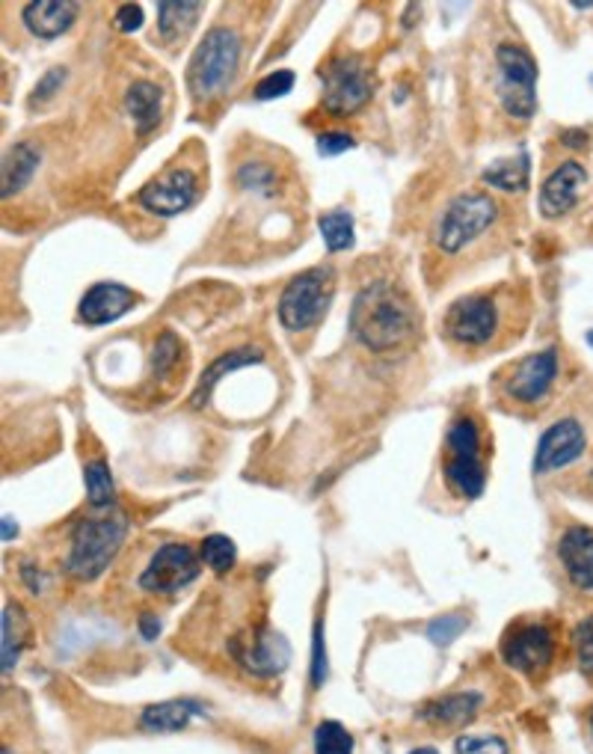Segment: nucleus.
<instances>
[{"mask_svg":"<svg viewBox=\"0 0 593 754\" xmlns=\"http://www.w3.org/2000/svg\"><path fill=\"white\" fill-rule=\"evenodd\" d=\"M415 327H419V315L413 310V301L386 280L366 285L353 297L350 331L368 350L386 354L401 348L404 342L413 339Z\"/></svg>","mask_w":593,"mask_h":754,"instance_id":"f257e3e1","label":"nucleus"},{"mask_svg":"<svg viewBox=\"0 0 593 754\" xmlns=\"http://www.w3.org/2000/svg\"><path fill=\"white\" fill-rule=\"evenodd\" d=\"M128 535V517L110 514V517H86L72 532V547L66 556V570L81 583H93L114 565L116 553L123 549Z\"/></svg>","mask_w":593,"mask_h":754,"instance_id":"f03ea898","label":"nucleus"},{"mask_svg":"<svg viewBox=\"0 0 593 754\" xmlns=\"http://www.w3.org/2000/svg\"><path fill=\"white\" fill-rule=\"evenodd\" d=\"M241 63V36L232 28H211L193 51L188 69L190 93L197 102H211L232 86Z\"/></svg>","mask_w":593,"mask_h":754,"instance_id":"7ed1b4c3","label":"nucleus"},{"mask_svg":"<svg viewBox=\"0 0 593 754\" xmlns=\"http://www.w3.org/2000/svg\"><path fill=\"white\" fill-rule=\"evenodd\" d=\"M332 301V271L330 268H309L285 285L279 294V321L285 331L300 333L315 327Z\"/></svg>","mask_w":593,"mask_h":754,"instance_id":"20e7f679","label":"nucleus"},{"mask_svg":"<svg viewBox=\"0 0 593 754\" xmlns=\"http://www.w3.org/2000/svg\"><path fill=\"white\" fill-rule=\"evenodd\" d=\"M445 479L466 500H478L487 484L480 461V434L472 419H457L445 437Z\"/></svg>","mask_w":593,"mask_h":754,"instance_id":"39448f33","label":"nucleus"},{"mask_svg":"<svg viewBox=\"0 0 593 754\" xmlns=\"http://www.w3.org/2000/svg\"><path fill=\"white\" fill-rule=\"evenodd\" d=\"M499 214L496 199L487 193H463L452 199L445 214L436 227V244L443 247L445 253H460L463 247H469L475 238H480L493 227V220Z\"/></svg>","mask_w":593,"mask_h":754,"instance_id":"423d86ee","label":"nucleus"},{"mask_svg":"<svg viewBox=\"0 0 593 754\" xmlns=\"http://www.w3.org/2000/svg\"><path fill=\"white\" fill-rule=\"evenodd\" d=\"M501 72V107L513 119H531L537 111V63L526 48L499 45L496 51Z\"/></svg>","mask_w":593,"mask_h":754,"instance_id":"0eeeda50","label":"nucleus"},{"mask_svg":"<svg viewBox=\"0 0 593 754\" xmlns=\"http://www.w3.org/2000/svg\"><path fill=\"white\" fill-rule=\"evenodd\" d=\"M320 81H324V107L332 116L357 114L374 95V81L359 60L330 63L320 72Z\"/></svg>","mask_w":593,"mask_h":754,"instance_id":"6e6552de","label":"nucleus"},{"mask_svg":"<svg viewBox=\"0 0 593 754\" xmlns=\"http://www.w3.org/2000/svg\"><path fill=\"white\" fill-rule=\"evenodd\" d=\"M202 574V556L188 544H163L140 574V588L149 595H176Z\"/></svg>","mask_w":593,"mask_h":754,"instance_id":"1a4fd4ad","label":"nucleus"},{"mask_svg":"<svg viewBox=\"0 0 593 754\" xmlns=\"http://www.w3.org/2000/svg\"><path fill=\"white\" fill-rule=\"evenodd\" d=\"M496 331H499V310L487 294L463 297L445 315V333L457 345L478 348V345H487L496 336Z\"/></svg>","mask_w":593,"mask_h":754,"instance_id":"9d476101","label":"nucleus"},{"mask_svg":"<svg viewBox=\"0 0 593 754\" xmlns=\"http://www.w3.org/2000/svg\"><path fill=\"white\" fill-rule=\"evenodd\" d=\"M501 657L522 674H540L555 657V639L543 624H522L508 630L501 641Z\"/></svg>","mask_w":593,"mask_h":754,"instance_id":"9b49d317","label":"nucleus"},{"mask_svg":"<svg viewBox=\"0 0 593 754\" xmlns=\"http://www.w3.org/2000/svg\"><path fill=\"white\" fill-rule=\"evenodd\" d=\"M199 197V181L190 170H170L163 179L149 181L146 188L137 193L146 211L158 214V218H176L181 211H188Z\"/></svg>","mask_w":593,"mask_h":754,"instance_id":"f8f14e48","label":"nucleus"},{"mask_svg":"<svg viewBox=\"0 0 593 754\" xmlns=\"http://www.w3.org/2000/svg\"><path fill=\"white\" fill-rule=\"evenodd\" d=\"M584 452V431L575 419H561L543 437L537 440L534 452V472L547 475L552 470H561L566 463H573L575 458H582Z\"/></svg>","mask_w":593,"mask_h":754,"instance_id":"ddd939ff","label":"nucleus"},{"mask_svg":"<svg viewBox=\"0 0 593 754\" xmlns=\"http://www.w3.org/2000/svg\"><path fill=\"white\" fill-rule=\"evenodd\" d=\"M558 377V350L547 348L540 354H531L513 368V375L508 380L510 398L517 401H537L549 392V387L555 384Z\"/></svg>","mask_w":593,"mask_h":754,"instance_id":"4468645a","label":"nucleus"},{"mask_svg":"<svg viewBox=\"0 0 593 754\" xmlns=\"http://www.w3.org/2000/svg\"><path fill=\"white\" fill-rule=\"evenodd\" d=\"M134 303H137V294L131 289L119 283H95L77 306V318L89 327L110 324V321L123 318L125 312H131Z\"/></svg>","mask_w":593,"mask_h":754,"instance_id":"2eb2a0df","label":"nucleus"},{"mask_svg":"<svg viewBox=\"0 0 593 754\" xmlns=\"http://www.w3.org/2000/svg\"><path fill=\"white\" fill-rule=\"evenodd\" d=\"M584 181H587V172H584L582 164H575V160L561 164L540 188V214L549 220L564 218L566 211L575 206Z\"/></svg>","mask_w":593,"mask_h":754,"instance_id":"dca6fc26","label":"nucleus"},{"mask_svg":"<svg viewBox=\"0 0 593 754\" xmlns=\"http://www.w3.org/2000/svg\"><path fill=\"white\" fill-rule=\"evenodd\" d=\"M232 653L241 666L258 674V678H271V674H279V671L288 666V645L279 632H255L253 641L246 639V648L241 645H232Z\"/></svg>","mask_w":593,"mask_h":754,"instance_id":"f3484780","label":"nucleus"},{"mask_svg":"<svg viewBox=\"0 0 593 754\" xmlns=\"http://www.w3.org/2000/svg\"><path fill=\"white\" fill-rule=\"evenodd\" d=\"M558 556L575 588L593 591V532L587 526H570L558 541Z\"/></svg>","mask_w":593,"mask_h":754,"instance_id":"a211bd4d","label":"nucleus"},{"mask_svg":"<svg viewBox=\"0 0 593 754\" xmlns=\"http://www.w3.org/2000/svg\"><path fill=\"white\" fill-rule=\"evenodd\" d=\"M77 19V3L72 0H33L24 7V24L36 39L63 36Z\"/></svg>","mask_w":593,"mask_h":754,"instance_id":"6ab92c4d","label":"nucleus"},{"mask_svg":"<svg viewBox=\"0 0 593 754\" xmlns=\"http://www.w3.org/2000/svg\"><path fill=\"white\" fill-rule=\"evenodd\" d=\"M480 704H484V695H480V692H454V695H445L440 698V701L424 704L422 719L434 722V725L463 727L478 716Z\"/></svg>","mask_w":593,"mask_h":754,"instance_id":"aec40b11","label":"nucleus"},{"mask_svg":"<svg viewBox=\"0 0 593 754\" xmlns=\"http://www.w3.org/2000/svg\"><path fill=\"white\" fill-rule=\"evenodd\" d=\"M264 359V350L262 348H237V350H229V354H223V357H218L211 366L202 371V380H199L197 392H193V401L190 405L193 407H205L208 405V396L214 392V387H218L220 380L226 375H232V371H237V368L244 366H255V363H262Z\"/></svg>","mask_w":593,"mask_h":754,"instance_id":"412c9836","label":"nucleus"},{"mask_svg":"<svg viewBox=\"0 0 593 754\" xmlns=\"http://www.w3.org/2000/svg\"><path fill=\"white\" fill-rule=\"evenodd\" d=\"M202 708L193 704V701H160V704H151V708L142 710L140 725L151 734H176V731H184L190 725V719L199 716Z\"/></svg>","mask_w":593,"mask_h":754,"instance_id":"4be33fe9","label":"nucleus"},{"mask_svg":"<svg viewBox=\"0 0 593 754\" xmlns=\"http://www.w3.org/2000/svg\"><path fill=\"white\" fill-rule=\"evenodd\" d=\"M39 167V151L28 143H15L7 155H3V167H0V197L10 199L12 193H19Z\"/></svg>","mask_w":593,"mask_h":754,"instance_id":"5701e85b","label":"nucleus"},{"mask_svg":"<svg viewBox=\"0 0 593 754\" xmlns=\"http://www.w3.org/2000/svg\"><path fill=\"white\" fill-rule=\"evenodd\" d=\"M125 107H128V114H131L134 125H137V134L142 137L160 123V90L149 84V81H137L125 93Z\"/></svg>","mask_w":593,"mask_h":754,"instance_id":"b1692460","label":"nucleus"},{"mask_svg":"<svg viewBox=\"0 0 593 754\" xmlns=\"http://www.w3.org/2000/svg\"><path fill=\"white\" fill-rule=\"evenodd\" d=\"M202 12L199 3H158V33L163 42H181L197 28V15Z\"/></svg>","mask_w":593,"mask_h":754,"instance_id":"393cba45","label":"nucleus"},{"mask_svg":"<svg viewBox=\"0 0 593 754\" xmlns=\"http://www.w3.org/2000/svg\"><path fill=\"white\" fill-rule=\"evenodd\" d=\"M28 645V618L21 612L19 604H7L3 609V639H0V653H3V674H10L19 662L21 648Z\"/></svg>","mask_w":593,"mask_h":754,"instance_id":"a878e982","label":"nucleus"},{"mask_svg":"<svg viewBox=\"0 0 593 754\" xmlns=\"http://www.w3.org/2000/svg\"><path fill=\"white\" fill-rule=\"evenodd\" d=\"M528 172H531V167H528V155L526 151H519L517 158H501L496 160L493 167H487V170H484V181L493 185V188L508 190V193H522V190L528 188Z\"/></svg>","mask_w":593,"mask_h":754,"instance_id":"bb28decb","label":"nucleus"},{"mask_svg":"<svg viewBox=\"0 0 593 754\" xmlns=\"http://www.w3.org/2000/svg\"><path fill=\"white\" fill-rule=\"evenodd\" d=\"M84 481H86V500L93 509H107L114 505L116 500V488H114V475H110V467L104 461H89L84 470Z\"/></svg>","mask_w":593,"mask_h":754,"instance_id":"cd10ccee","label":"nucleus"},{"mask_svg":"<svg viewBox=\"0 0 593 754\" xmlns=\"http://www.w3.org/2000/svg\"><path fill=\"white\" fill-rule=\"evenodd\" d=\"M320 235H324V244L330 253H341V250H350L353 247V218L348 211H330L318 220Z\"/></svg>","mask_w":593,"mask_h":754,"instance_id":"c85d7f7f","label":"nucleus"},{"mask_svg":"<svg viewBox=\"0 0 593 754\" xmlns=\"http://www.w3.org/2000/svg\"><path fill=\"white\" fill-rule=\"evenodd\" d=\"M199 556H202V562H205L214 574H226V570H232L235 567V558H237V549L235 544H232V537L229 535H208L205 541H202V549H199Z\"/></svg>","mask_w":593,"mask_h":754,"instance_id":"c756f323","label":"nucleus"},{"mask_svg":"<svg viewBox=\"0 0 593 754\" xmlns=\"http://www.w3.org/2000/svg\"><path fill=\"white\" fill-rule=\"evenodd\" d=\"M315 754H353V736L341 722H320L315 727Z\"/></svg>","mask_w":593,"mask_h":754,"instance_id":"7c9ffc66","label":"nucleus"},{"mask_svg":"<svg viewBox=\"0 0 593 754\" xmlns=\"http://www.w3.org/2000/svg\"><path fill=\"white\" fill-rule=\"evenodd\" d=\"M469 627V618L463 612H448L440 615L434 621L427 624V639L440 645V648H448L457 636H463V630Z\"/></svg>","mask_w":593,"mask_h":754,"instance_id":"2f4dec72","label":"nucleus"},{"mask_svg":"<svg viewBox=\"0 0 593 754\" xmlns=\"http://www.w3.org/2000/svg\"><path fill=\"white\" fill-rule=\"evenodd\" d=\"M294 72H288V69H279V72H274V75H267L264 81H258L255 84V98L258 102H271V98H283V95H288L294 90Z\"/></svg>","mask_w":593,"mask_h":754,"instance_id":"473e14b6","label":"nucleus"},{"mask_svg":"<svg viewBox=\"0 0 593 754\" xmlns=\"http://www.w3.org/2000/svg\"><path fill=\"white\" fill-rule=\"evenodd\" d=\"M274 170L264 167V164H244L237 170V185L246 190H262V193H271L274 190Z\"/></svg>","mask_w":593,"mask_h":754,"instance_id":"72a5a7b5","label":"nucleus"},{"mask_svg":"<svg viewBox=\"0 0 593 754\" xmlns=\"http://www.w3.org/2000/svg\"><path fill=\"white\" fill-rule=\"evenodd\" d=\"M575 657L584 678H593V618H584L575 627Z\"/></svg>","mask_w":593,"mask_h":754,"instance_id":"f704fd0d","label":"nucleus"},{"mask_svg":"<svg viewBox=\"0 0 593 754\" xmlns=\"http://www.w3.org/2000/svg\"><path fill=\"white\" fill-rule=\"evenodd\" d=\"M454 754H508V743L501 736H460Z\"/></svg>","mask_w":593,"mask_h":754,"instance_id":"c9c22d12","label":"nucleus"},{"mask_svg":"<svg viewBox=\"0 0 593 754\" xmlns=\"http://www.w3.org/2000/svg\"><path fill=\"white\" fill-rule=\"evenodd\" d=\"M324 683H327V648H324V621H318L311 639V687L320 689Z\"/></svg>","mask_w":593,"mask_h":754,"instance_id":"e433bc0d","label":"nucleus"},{"mask_svg":"<svg viewBox=\"0 0 593 754\" xmlns=\"http://www.w3.org/2000/svg\"><path fill=\"white\" fill-rule=\"evenodd\" d=\"M353 146H357V140L345 132L318 134V140H315V149H318V155H324V158H336V155L353 149Z\"/></svg>","mask_w":593,"mask_h":754,"instance_id":"4c0bfd02","label":"nucleus"},{"mask_svg":"<svg viewBox=\"0 0 593 754\" xmlns=\"http://www.w3.org/2000/svg\"><path fill=\"white\" fill-rule=\"evenodd\" d=\"M176 357H179V339L172 333H163L158 345H155V354H151V368L160 375V371H167L176 363Z\"/></svg>","mask_w":593,"mask_h":754,"instance_id":"58836bf2","label":"nucleus"},{"mask_svg":"<svg viewBox=\"0 0 593 754\" xmlns=\"http://www.w3.org/2000/svg\"><path fill=\"white\" fill-rule=\"evenodd\" d=\"M142 7L140 3H123L119 10H116V30H123V33H137V30L142 28Z\"/></svg>","mask_w":593,"mask_h":754,"instance_id":"ea45409f","label":"nucleus"},{"mask_svg":"<svg viewBox=\"0 0 593 754\" xmlns=\"http://www.w3.org/2000/svg\"><path fill=\"white\" fill-rule=\"evenodd\" d=\"M63 77H66V69H51L42 81L36 84V93L30 95V104H42L47 102L51 95L57 93L60 84H63Z\"/></svg>","mask_w":593,"mask_h":754,"instance_id":"a19ab883","label":"nucleus"},{"mask_svg":"<svg viewBox=\"0 0 593 754\" xmlns=\"http://www.w3.org/2000/svg\"><path fill=\"white\" fill-rule=\"evenodd\" d=\"M140 632H142V639H155V636H158V632H160V621H158V618H155V615H151V612H146V615H142V618H140Z\"/></svg>","mask_w":593,"mask_h":754,"instance_id":"79ce46f5","label":"nucleus"},{"mask_svg":"<svg viewBox=\"0 0 593 754\" xmlns=\"http://www.w3.org/2000/svg\"><path fill=\"white\" fill-rule=\"evenodd\" d=\"M19 528H15V523H12L10 517H3V541H10V535H15Z\"/></svg>","mask_w":593,"mask_h":754,"instance_id":"37998d69","label":"nucleus"},{"mask_svg":"<svg viewBox=\"0 0 593 754\" xmlns=\"http://www.w3.org/2000/svg\"><path fill=\"white\" fill-rule=\"evenodd\" d=\"M410 754H440L436 748H415V752H410Z\"/></svg>","mask_w":593,"mask_h":754,"instance_id":"c03bdc74","label":"nucleus"},{"mask_svg":"<svg viewBox=\"0 0 593 754\" xmlns=\"http://www.w3.org/2000/svg\"><path fill=\"white\" fill-rule=\"evenodd\" d=\"M0 754H12V752H10V748H3V752H0Z\"/></svg>","mask_w":593,"mask_h":754,"instance_id":"a18cd8bd","label":"nucleus"},{"mask_svg":"<svg viewBox=\"0 0 593 754\" xmlns=\"http://www.w3.org/2000/svg\"><path fill=\"white\" fill-rule=\"evenodd\" d=\"M587 342H591V345H593V333H591V336H587Z\"/></svg>","mask_w":593,"mask_h":754,"instance_id":"49530a36","label":"nucleus"},{"mask_svg":"<svg viewBox=\"0 0 593 754\" xmlns=\"http://www.w3.org/2000/svg\"><path fill=\"white\" fill-rule=\"evenodd\" d=\"M591 731H593V713H591Z\"/></svg>","mask_w":593,"mask_h":754,"instance_id":"de8ad7c7","label":"nucleus"}]
</instances>
